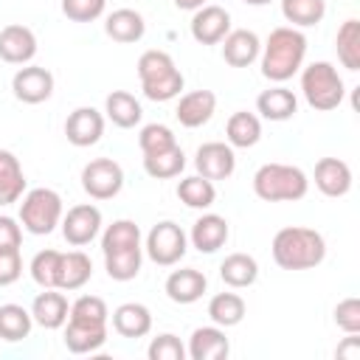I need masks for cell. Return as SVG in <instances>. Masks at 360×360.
<instances>
[{
	"label": "cell",
	"instance_id": "obj_1",
	"mask_svg": "<svg viewBox=\"0 0 360 360\" xmlns=\"http://www.w3.org/2000/svg\"><path fill=\"white\" fill-rule=\"evenodd\" d=\"M304 59H307V37L301 28L278 25L262 42V53H259L262 76L270 79L273 84L290 82L304 68Z\"/></svg>",
	"mask_w": 360,
	"mask_h": 360
},
{
	"label": "cell",
	"instance_id": "obj_2",
	"mask_svg": "<svg viewBox=\"0 0 360 360\" xmlns=\"http://www.w3.org/2000/svg\"><path fill=\"white\" fill-rule=\"evenodd\" d=\"M270 250L281 270H312L326 259V239L315 228L287 225L276 231Z\"/></svg>",
	"mask_w": 360,
	"mask_h": 360
},
{
	"label": "cell",
	"instance_id": "obj_3",
	"mask_svg": "<svg viewBox=\"0 0 360 360\" xmlns=\"http://www.w3.org/2000/svg\"><path fill=\"white\" fill-rule=\"evenodd\" d=\"M309 191V177L292 163H264L253 174V194L264 202H295Z\"/></svg>",
	"mask_w": 360,
	"mask_h": 360
},
{
	"label": "cell",
	"instance_id": "obj_4",
	"mask_svg": "<svg viewBox=\"0 0 360 360\" xmlns=\"http://www.w3.org/2000/svg\"><path fill=\"white\" fill-rule=\"evenodd\" d=\"M138 79H141V90L149 101H172L180 96V90L186 87V79L180 73V68L174 65V59L166 51H143L138 59Z\"/></svg>",
	"mask_w": 360,
	"mask_h": 360
},
{
	"label": "cell",
	"instance_id": "obj_5",
	"mask_svg": "<svg viewBox=\"0 0 360 360\" xmlns=\"http://www.w3.org/2000/svg\"><path fill=\"white\" fill-rule=\"evenodd\" d=\"M298 73H301V93L312 110L329 112V110H338L343 104L346 84H343V79L332 62L321 59V62L301 68Z\"/></svg>",
	"mask_w": 360,
	"mask_h": 360
},
{
	"label": "cell",
	"instance_id": "obj_6",
	"mask_svg": "<svg viewBox=\"0 0 360 360\" xmlns=\"http://www.w3.org/2000/svg\"><path fill=\"white\" fill-rule=\"evenodd\" d=\"M20 200H22L20 202V225H22V231H28L34 236H48V233L56 231V225L62 222V214H65L59 191L39 186V188L25 191Z\"/></svg>",
	"mask_w": 360,
	"mask_h": 360
},
{
	"label": "cell",
	"instance_id": "obj_7",
	"mask_svg": "<svg viewBox=\"0 0 360 360\" xmlns=\"http://www.w3.org/2000/svg\"><path fill=\"white\" fill-rule=\"evenodd\" d=\"M186 250H188V233L172 219L152 225L143 242V253L160 267H174L186 256Z\"/></svg>",
	"mask_w": 360,
	"mask_h": 360
},
{
	"label": "cell",
	"instance_id": "obj_8",
	"mask_svg": "<svg viewBox=\"0 0 360 360\" xmlns=\"http://www.w3.org/2000/svg\"><path fill=\"white\" fill-rule=\"evenodd\" d=\"M82 188L90 200H112L124 188V169L112 158H96L82 169Z\"/></svg>",
	"mask_w": 360,
	"mask_h": 360
},
{
	"label": "cell",
	"instance_id": "obj_9",
	"mask_svg": "<svg viewBox=\"0 0 360 360\" xmlns=\"http://www.w3.org/2000/svg\"><path fill=\"white\" fill-rule=\"evenodd\" d=\"M59 225H62V236L68 245L84 248L101 233V211L93 202H79L68 208V214H62Z\"/></svg>",
	"mask_w": 360,
	"mask_h": 360
},
{
	"label": "cell",
	"instance_id": "obj_10",
	"mask_svg": "<svg viewBox=\"0 0 360 360\" xmlns=\"http://www.w3.org/2000/svg\"><path fill=\"white\" fill-rule=\"evenodd\" d=\"M11 93L22 104H42L53 96V73L42 65H22L11 76Z\"/></svg>",
	"mask_w": 360,
	"mask_h": 360
},
{
	"label": "cell",
	"instance_id": "obj_11",
	"mask_svg": "<svg viewBox=\"0 0 360 360\" xmlns=\"http://www.w3.org/2000/svg\"><path fill=\"white\" fill-rule=\"evenodd\" d=\"M194 169H197V174H202L211 183L228 180L236 172L233 146L231 143H222V141H208V143L197 146V152H194Z\"/></svg>",
	"mask_w": 360,
	"mask_h": 360
},
{
	"label": "cell",
	"instance_id": "obj_12",
	"mask_svg": "<svg viewBox=\"0 0 360 360\" xmlns=\"http://www.w3.org/2000/svg\"><path fill=\"white\" fill-rule=\"evenodd\" d=\"M188 28H191L194 42H200V45H219L225 39V34L231 31V14L222 6L205 3V6H200L194 11Z\"/></svg>",
	"mask_w": 360,
	"mask_h": 360
},
{
	"label": "cell",
	"instance_id": "obj_13",
	"mask_svg": "<svg viewBox=\"0 0 360 360\" xmlns=\"http://www.w3.org/2000/svg\"><path fill=\"white\" fill-rule=\"evenodd\" d=\"M101 135H104V112H98L96 107H76L65 118V138L79 149L98 143Z\"/></svg>",
	"mask_w": 360,
	"mask_h": 360
},
{
	"label": "cell",
	"instance_id": "obj_14",
	"mask_svg": "<svg viewBox=\"0 0 360 360\" xmlns=\"http://www.w3.org/2000/svg\"><path fill=\"white\" fill-rule=\"evenodd\" d=\"M37 56V34L22 25L11 22L0 28V59L8 65H28Z\"/></svg>",
	"mask_w": 360,
	"mask_h": 360
},
{
	"label": "cell",
	"instance_id": "obj_15",
	"mask_svg": "<svg viewBox=\"0 0 360 360\" xmlns=\"http://www.w3.org/2000/svg\"><path fill=\"white\" fill-rule=\"evenodd\" d=\"M312 180L323 197H346L352 191V169L340 158H321L315 163Z\"/></svg>",
	"mask_w": 360,
	"mask_h": 360
},
{
	"label": "cell",
	"instance_id": "obj_16",
	"mask_svg": "<svg viewBox=\"0 0 360 360\" xmlns=\"http://www.w3.org/2000/svg\"><path fill=\"white\" fill-rule=\"evenodd\" d=\"M214 112H217V96H214V90H191V93H183L180 101H177V107H174V118L186 129H197V127L208 124Z\"/></svg>",
	"mask_w": 360,
	"mask_h": 360
},
{
	"label": "cell",
	"instance_id": "obj_17",
	"mask_svg": "<svg viewBox=\"0 0 360 360\" xmlns=\"http://www.w3.org/2000/svg\"><path fill=\"white\" fill-rule=\"evenodd\" d=\"M262 53V39L250 28H231L222 39V59L231 68H248L259 59Z\"/></svg>",
	"mask_w": 360,
	"mask_h": 360
},
{
	"label": "cell",
	"instance_id": "obj_18",
	"mask_svg": "<svg viewBox=\"0 0 360 360\" xmlns=\"http://www.w3.org/2000/svg\"><path fill=\"white\" fill-rule=\"evenodd\" d=\"M186 354L191 360H222L231 354V340L222 326H197L188 338Z\"/></svg>",
	"mask_w": 360,
	"mask_h": 360
},
{
	"label": "cell",
	"instance_id": "obj_19",
	"mask_svg": "<svg viewBox=\"0 0 360 360\" xmlns=\"http://www.w3.org/2000/svg\"><path fill=\"white\" fill-rule=\"evenodd\" d=\"M228 236H231V228H228V219L225 217H219V214H202V217L194 219L191 233H188V242L200 253H217L219 248H225Z\"/></svg>",
	"mask_w": 360,
	"mask_h": 360
},
{
	"label": "cell",
	"instance_id": "obj_20",
	"mask_svg": "<svg viewBox=\"0 0 360 360\" xmlns=\"http://www.w3.org/2000/svg\"><path fill=\"white\" fill-rule=\"evenodd\" d=\"M163 290H166L169 301H174V304H194V301H200L205 295L208 278L197 267H180V270L169 273Z\"/></svg>",
	"mask_w": 360,
	"mask_h": 360
},
{
	"label": "cell",
	"instance_id": "obj_21",
	"mask_svg": "<svg viewBox=\"0 0 360 360\" xmlns=\"http://www.w3.org/2000/svg\"><path fill=\"white\" fill-rule=\"evenodd\" d=\"M68 315H70V304H68L65 292H59L56 287L42 290L31 301V318L42 329H62L68 323Z\"/></svg>",
	"mask_w": 360,
	"mask_h": 360
},
{
	"label": "cell",
	"instance_id": "obj_22",
	"mask_svg": "<svg viewBox=\"0 0 360 360\" xmlns=\"http://www.w3.org/2000/svg\"><path fill=\"white\" fill-rule=\"evenodd\" d=\"M107 323H93V321H73L68 318L65 323V349L73 354H90L98 352L107 343Z\"/></svg>",
	"mask_w": 360,
	"mask_h": 360
},
{
	"label": "cell",
	"instance_id": "obj_23",
	"mask_svg": "<svg viewBox=\"0 0 360 360\" xmlns=\"http://www.w3.org/2000/svg\"><path fill=\"white\" fill-rule=\"evenodd\" d=\"M104 34L112 39V42H121V45H132V42H141L143 34H146V20L141 11L135 8H115L112 14H107L104 20Z\"/></svg>",
	"mask_w": 360,
	"mask_h": 360
},
{
	"label": "cell",
	"instance_id": "obj_24",
	"mask_svg": "<svg viewBox=\"0 0 360 360\" xmlns=\"http://www.w3.org/2000/svg\"><path fill=\"white\" fill-rule=\"evenodd\" d=\"M256 112L267 121H290L298 112V98L290 87L284 84H273L267 90L259 93L256 98Z\"/></svg>",
	"mask_w": 360,
	"mask_h": 360
},
{
	"label": "cell",
	"instance_id": "obj_25",
	"mask_svg": "<svg viewBox=\"0 0 360 360\" xmlns=\"http://www.w3.org/2000/svg\"><path fill=\"white\" fill-rule=\"evenodd\" d=\"M93 278V259L84 250H68L59 259V273H56V290L73 292L82 290Z\"/></svg>",
	"mask_w": 360,
	"mask_h": 360
},
{
	"label": "cell",
	"instance_id": "obj_26",
	"mask_svg": "<svg viewBox=\"0 0 360 360\" xmlns=\"http://www.w3.org/2000/svg\"><path fill=\"white\" fill-rule=\"evenodd\" d=\"M112 329L121 335V338H146L152 332V312L146 304H138V301H127L121 307H115L112 312Z\"/></svg>",
	"mask_w": 360,
	"mask_h": 360
},
{
	"label": "cell",
	"instance_id": "obj_27",
	"mask_svg": "<svg viewBox=\"0 0 360 360\" xmlns=\"http://www.w3.org/2000/svg\"><path fill=\"white\" fill-rule=\"evenodd\" d=\"M104 115L107 121H112L118 129H132L141 124L143 118V107L141 101L127 93V90H112L107 98H104Z\"/></svg>",
	"mask_w": 360,
	"mask_h": 360
},
{
	"label": "cell",
	"instance_id": "obj_28",
	"mask_svg": "<svg viewBox=\"0 0 360 360\" xmlns=\"http://www.w3.org/2000/svg\"><path fill=\"white\" fill-rule=\"evenodd\" d=\"M225 138L233 149H250L262 141V118L256 112L248 110H236L231 112L228 124H225Z\"/></svg>",
	"mask_w": 360,
	"mask_h": 360
},
{
	"label": "cell",
	"instance_id": "obj_29",
	"mask_svg": "<svg viewBox=\"0 0 360 360\" xmlns=\"http://www.w3.org/2000/svg\"><path fill=\"white\" fill-rule=\"evenodd\" d=\"M219 278L231 290H245L259 278V262L250 253H228L219 264Z\"/></svg>",
	"mask_w": 360,
	"mask_h": 360
},
{
	"label": "cell",
	"instance_id": "obj_30",
	"mask_svg": "<svg viewBox=\"0 0 360 360\" xmlns=\"http://www.w3.org/2000/svg\"><path fill=\"white\" fill-rule=\"evenodd\" d=\"M25 194V172L20 166V158L8 149H0V205L20 202Z\"/></svg>",
	"mask_w": 360,
	"mask_h": 360
},
{
	"label": "cell",
	"instance_id": "obj_31",
	"mask_svg": "<svg viewBox=\"0 0 360 360\" xmlns=\"http://www.w3.org/2000/svg\"><path fill=\"white\" fill-rule=\"evenodd\" d=\"M245 315H248V304L239 292H217L208 301V318H211V323H217L222 329L242 323Z\"/></svg>",
	"mask_w": 360,
	"mask_h": 360
},
{
	"label": "cell",
	"instance_id": "obj_32",
	"mask_svg": "<svg viewBox=\"0 0 360 360\" xmlns=\"http://www.w3.org/2000/svg\"><path fill=\"white\" fill-rule=\"evenodd\" d=\"M31 329H34L31 309H25L22 304H0V340L20 343L31 335Z\"/></svg>",
	"mask_w": 360,
	"mask_h": 360
},
{
	"label": "cell",
	"instance_id": "obj_33",
	"mask_svg": "<svg viewBox=\"0 0 360 360\" xmlns=\"http://www.w3.org/2000/svg\"><path fill=\"white\" fill-rule=\"evenodd\" d=\"M177 200L186 205V208H194V211H205L214 205L217 200V188L211 180H205L202 174H188L177 183Z\"/></svg>",
	"mask_w": 360,
	"mask_h": 360
},
{
	"label": "cell",
	"instance_id": "obj_34",
	"mask_svg": "<svg viewBox=\"0 0 360 360\" xmlns=\"http://www.w3.org/2000/svg\"><path fill=\"white\" fill-rule=\"evenodd\" d=\"M335 48H338V59L346 70H360V20L349 17L340 22L338 34H335Z\"/></svg>",
	"mask_w": 360,
	"mask_h": 360
},
{
	"label": "cell",
	"instance_id": "obj_35",
	"mask_svg": "<svg viewBox=\"0 0 360 360\" xmlns=\"http://www.w3.org/2000/svg\"><path fill=\"white\" fill-rule=\"evenodd\" d=\"M281 17L292 28H312L326 17V0H278Z\"/></svg>",
	"mask_w": 360,
	"mask_h": 360
},
{
	"label": "cell",
	"instance_id": "obj_36",
	"mask_svg": "<svg viewBox=\"0 0 360 360\" xmlns=\"http://www.w3.org/2000/svg\"><path fill=\"white\" fill-rule=\"evenodd\" d=\"M129 248H143L141 245V228L135 219H115L112 225L104 228L101 253H115V250H129Z\"/></svg>",
	"mask_w": 360,
	"mask_h": 360
},
{
	"label": "cell",
	"instance_id": "obj_37",
	"mask_svg": "<svg viewBox=\"0 0 360 360\" xmlns=\"http://www.w3.org/2000/svg\"><path fill=\"white\" fill-rule=\"evenodd\" d=\"M141 264H143V248L104 253V270L112 281H132L141 273Z\"/></svg>",
	"mask_w": 360,
	"mask_h": 360
},
{
	"label": "cell",
	"instance_id": "obj_38",
	"mask_svg": "<svg viewBox=\"0 0 360 360\" xmlns=\"http://www.w3.org/2000/svg\"><path fill=\"white\" fill-rule=\"evenodd\" d=\"M186 169V155L180 146H172L158 155H143V172L155 180H172Z\"/></svg>",
	"mask_w": 360,
	"mask_h": 360
},
{
	"label": "cell",
	"instance_id": "obj_39",
	"mask_svg": "<svg viewBox=\"0 0 360 360\" xmlns=\"http://www.w3.org/2000/svg\"><path fill=\"white\" fill-rule=\"evenodd\" d=\"M138 146H141L143 155H158V152H166V149L177 146V138H174L172 127L155 121V124L141 127V132H138Z\"/></svg>",
	"mask_w": 360,
	"mask_h": 360
},
{
	"label": "cell",
	"instance_id": "obj_40",
	"mask_svg": "<svg viewBox=\"0 0 360 360\" xmlns=\"http://www.w3.org/2000/svg\"><path fill=\"white\" fill-rule=\"evenodd\" d=\"M59 259H62V250H39L34 259H31V278L34 284H39L42 290H51L56 287V273H59Z\"/></svg>",
	"mask_w": 360,
	"mask_h": 360
},
{
	"label": "cell",
	"instance_id": "obj_41",
	"mask_svg": "<svg viewBox=\"0 0 360 360\" xmlns=\"http://www.w3.org/2000/svg\"><path fill=\"white\" fill-rule=\"evenodd\" d=\"M73 321H93V323H107L110 321V309L104 304V298L98 295H79L70 304V315Z\"/></svg>",
	"mask_w": 360,
	"mask_h": 360
},
{
	"label": "cell",
	"instance_id": "obj_42",
	"mask_svg": "<svg viewBox=\"0 0 360 360\" xmlns=\"http://www.w3.org/2000/svg\"><path fill=\"white\" fill-rule=\"evenodd\" d=\"M146 357L149 360H186V343L172 335V332H163L158 338H152L149 349H146Z\"/></svg>",
	"mask_w": 360,
	"mask_h": 360
},
{
	"label": "cell",
	"instance_id": "obj_43",
	"mask_svg": "<svg viewBox=\"0 0 360 360\" xmlns=\"http://www.w3.org/2000/svg\"><path fill=\"white\" fill-rule=\"evenodd\" d=\"M107 0H62V14L70 22H93L104 14Z\"/></svg>",
	"mask_w": 360,
	"mask_h": 360
},
{
	"label": "cell",
	"instance_id": "obj_44",
	"mask_svg": "<svg viewBox=\"0 0 360 360\" xmlns=\"http://www.w3.org/2000/svg\"><path fill=\"white\" fill-rule=\"evenodd\" d=\"M335 323L346 335H360V301L354 295L338 301V307H335Z\"/></svg>",
	"mask_w": 360,
	"mask_h": 360
},
{
	"label": "cell",
	"instance_id": "obj_45",
	"mask_svg": "<svg viewBox=\"0 0 360 360\" xmlns=\"http://www.w3.org/2000/svg\"><path fill=\"white\" fill-rule=\"evenodd\" d=\"M20 276H22L20 248L17 250H0V287H8L14 281H20Z\"/></svg>",
	"mask_w": 360,
	"mask_h": 360
},
{
	"label": "cell",
	"instance_id": "obj_46",
	"mask_svg": "<svg viewBox=\"0 0 360 360\" xmlns=\"http://www.w3.org/2000/svg\"><path fill=\"white\" fill-rule=\"evenodd\" d=\"M22 245V225L8 217L0 214V250H17Z\"/></svg>",
	"mask_w": 360,
	"mask_h": 360
},
{
	"label": "cell",
	"instance_id": "obj_47",
	"mask_svg": "<svg viewBox=\"0 0 360 360\" xmlns=\"http://www.w3.org/2000/svg\"><path fill=\"white\" fill-rule=\"evenodd\" d=\"M335 354H338V357H346V360H357V357H360V338H357V335H349V338L338 346Z\"/></svg>",
	"mask_w": 360,
	"mask_h": 360
},
{
	"label": "cell",
	"instance_id": "obj_48",
	"mask_svg": "<svg viewBox=\"0 0 360 360\" xmlns=\"http://www.w3.org/2000/svg\"><path fill=\"white\" fill-rule=\"evenodd\" d=\"M174 3V8H180V11H197L200 6H205V0H172Z\"/></svg>",
	"mask_w": 360,
	"mask_h": 360
},
{
	"label": "cell",
	"instance_id": "obj_49",
	"mask_svg": "<svg viewBox=\"0 0 360 360\" xmlns=\"http://www.w3.org/2000/svg\"><path fill=\"white\" fill-rule=\"evenodd\" d=\"M242 3H248V6H267V3H273V0H242Z\"/></svg>",
	"mask_w": 360,
	"mask_h": 360
}]
</instances>
